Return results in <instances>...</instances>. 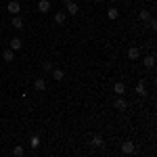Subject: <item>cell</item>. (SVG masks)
<instances>
[{
  "instance_id": "ac0fdd59",
  "label": "cell",
  "mask_w": 157,
  "mask_h": 157,
  "mask_svg": "<svg viewBox=\"0 0 157 157\" xmlns=\"http://www.w3.org/2000/svg\"><path fill=\"white\" fill-rule=\"evenodd\" d=\"M52 78H55V80H57V82H61V80H63V78H65V73H63V69H55V67H52Z\"/></svg>"
},
{
  "instance_id": "603a6c76",
  "label": "cell",
  "mask_w": 157,
  "mask_h": 157,
  "mask_svg": "<svg viewBox=\"0 0 157 157\" xmlns=\"http://www.w3.org/2000/svg\"><path fill=\"white\" fill-rule=\"evenodd\" d=\"M94 2H97V4H101V2H103V0H94Z\"/></svg>"
},
{
  "instance_id": "6da1fadb",
  "label": "cell",
  "mask_w": 157,
  "mask_h": 157,
  "mask_svg": "<svg viewBox=\"0 0 157 157\" xmlns=\"http://www.w3.org/2000/svg\"><path fill=\"white\" fill-rule=\"evenodd\" d=\"M78 11H80L78 2H73V0H65V13H67V15H78Z\"/></svg>"
},
{
  "instance_id": "e0dca14e",
  "label": "cell",
  "mask_w": 157,
  "mask_h": 157,
  "mask_svg": "<svg viewBox=\"0 0 157 157\" xmlns=\"http://www.w3.org/2000/svg\"><path fill=\"white\" fill-rule=\"evenodd\" d=\"M29 147H32V149H38V147H40V136H38V134H32V136H29Z\"/></svg>"
},
{
  "instance_id": "5b68a950",
  "label": "cell",
  "mask_w": 157,
  "mask_h": 157,
  "mask_svg": "<svg viewBox=\"0 0 157 157\" xmlns=\"http://www.w3.org/2000/svg\"><path fill=\"white\" fill-rule=\"evenodd\" d=\"M11 25L15 27V29H23V25H25L23 17H21V15H13V19H11Z\"/></svg>"
},
{
  "instance_id": "3957f363",
  "label": "cell",
  "mask_w": 157,
  "mask_h": 157,
  "mask_svg": "<svg viewBox=\"0 0 157 157\" xmlns=\"http://www.w3.org/2000/svg\"><path fill=\"white\" fill-rule=\"evenodd\" d=\"M117 17H120V9H117L115 4H111L107 9V19L109 21H117Z\"/></svg>"
},
{
  "instance_id": "4fadbf2b",
  "label": "cell",
  "mask_w": 157,
  "mask_h": 157,
  "mask_svg": "<svg viewBox=\"0 0 157 157\" xmlns=\"http://www.w3.org/2000/svg\"><path fill=\"white\" fill-rule=\"evenodd\" d=\"M50 6H52L50 0H40V2H38V11H40V13H48Z\"/></svg>"
},
{
  "instance_id": "2e32d148",
  "label": "cell",
  "mask_w": 157,
  "mask_h": 157,
  "mask_svg": "<svg viewBox=\"0 0 157 157\" xmlns=\"http://www.w3.org/2000/svg\"><path fill=\"white\" fill-rule=\"evenodd\" d=\"M134 90H136V94H138V97H147V88H145V82H138Z\"/></svg>"
},
{
  "instance_id": "30bf717a",
  "label": "cell",
  "mask_w": 157,
  "mask_h": 157,
  "mask_svg": "<svg viewBox=\"0 0 157 157\" xmlns=\"http://www.w3.org/2000/svg\"><path fill=\"white\" fill-rule=\"evenodd\" d=\"M126 55H128V59H130V61H136V59H140V50L136 48V46H130Z\"/></svg>"
},
{
  "instance_id": "9a60e30c",
  "label": "cell",
  "mask_w": 157,
  "mask_h": 157,
  "mask_svg": "<svg viewBox=\"0 0 157 157\" xmlns=\"http://www.w3.org/2000/svg\"><path fill=\"white\" fill-rule=\"evenodd\" d=\"M21 46H23L21 38H11V50H21Z\"/></svg>"
},
{
  "instance_id": "ba28073f",
  "label": "cell",
  "mask_w": 157,
  "mask_h": 157,
  "mask_svg": "<svg viewBox=\"0 0 157 157\" xmlns=\"http://www.w3.org/2000/svg\"><path fill=\"white\" fill-rule=\"evenodd\" d=\"M34 88H36L38 92H44V90H46V80H44V78H36V80H34Z\"/></svg>"
},
{
  "instance_id": "ffe728a7",
  "label": "cell",
  "mask_w": 157,
  "mask_h": 157,
  "mask_svg": "<svg viewBox=\"0 0 157 157\" xmlns=\"http://www.w3.org/2000/svg\"><path fill=\"white\" fill-rule=\"evenodd\" d=\"M138 17H140V21H145V23H147V21L151 19V13L147 11V9H143V11L138 13Z\"/></svg>"
},
{
  "instance_id": "5bb4252c",
  "label": "cell",
  "mask_w": 157,
  "mask_h": 157,
  "mask_svg": "<svg viewBox=\"0 0 157 157\" xmlns=\"http://www.w3.org/2000/svg\"><path fill=\"white\" fill-rule=\"evenodd\" d=\"M13 59H15V50H11V48L2 50V61H6V63H13Z\"/></svg>"
},
{
  "instance_id": "d6986e66",
  "label": "cell",
  "mask_w": 157,
  "mask_h": 157,
  "mask_svg": "<svg viewBox=\"0 0 157 157\" xmlns=\"http://www.w3.org/2000/svg\"><path fill=\"white\" fill-rule=\"evenodd\" d=\"M13 155H15V157H23L25 155V149L21 145H17L15 149H13Z\"/></svg>"
},
{
  "instance_id": "44dd1931",
  "label": "cell",
  "mask_w": 157,
  "mask_h": 157,
  "mask_svg": "<svg viewBox=\"0 0 157 157\" xmlns=\"http://www.w3.org/2000/svg\"><path fill=\"white\" fill-rule=\"evenodd\" d=\"M42 69H44L46 73H50L52 71V63H50V61H44V63H42Z\"/></svg>"
},
{
  "instance_id": "9c48e42d",
  "label": "cell",
  "mask_w": 157,
  "mask_h": 157,
  "mask_svg": "<svg viewBox=\"0 0 157 157\" xmlns=\"http://www.w3.org/2000/svg\"><path fill=\"white\" fill-rule=\"evenodd\" d=\"M65 21H67V13H65V11L55 13V23H57V25H65Z\"/></svg>"
},
{
  "instance_id": "277c9868",
  "label": "cell",
  "mask_w": 157,
  "mask_h": 157,
  "mask_svg": "<svg viewBox=\"0 0 157 157\" xmlns=\"http://www.w3.org/2000/svg\"><path fill=\"white\" fill-rule=\"evenodd\" d=\"M134 151H136V147H134L132 140H124V143H121V153H126V155H132Z\"/></svg>"
},
{
  "instance_id": "7c38bea8",
  "label": "cell",
  "mask_w": 157,
  "mask_h": 157,
  "mask_svg": "<svg viewBox=\"0 0 157 157\" xmlns=\"http://www.w3.org/2000/svg\"><path fill=\"white\" fill-rule=\"evenodd\" d=\"M111 90H113V92H115V94H117V97H121V94H124V92H126V84H124V82H115V84H113V88H111Z\"/></svg>"
},
{
  "instance_id": "52a82bcc",
  "label": "cell",
  "mask_w": 157,
  "mask_h": 157,
  "mask_svg": "<svg viewBox=\"0 0 157 157\" xmlns=\"http://www.w3.org/2000/svg\"><path fill=\"white\" fill-rule=\"evenodd\" d=\"M143 65H145L147 69H153V67H155V55H147V57H143Z\"/></svg>"
},
{
  "instance_id": "8fae6325",
  "label": "cell",
  "mask_w": 157,
  "mask_h": 157,
  "mask_svg": "<svg viewBox=\"0 0 157 157\" xmlns=\"http://www.w3.org/2000/svg\"><path fill=\"white\" fill-rule=\"evenodd\" d=\"M90 145L94 147V149H101V147L105 145V140H103V136H101V134H94V136H92V140H90Z\"/></svg>"
},
{
  "instance_id": "8992f818",
  "label": "cell",
  "mask_w": 157,
  "mask_h": 157,
  "mask_svg": "<svg viewBox=\"0 0 157 157\" xmlns=\"http://www.w3.org/2000/svg\"><path fill=\"white\" fill-rule=\"evenodd\" d=\"M113 107L117 109V111H126V109H128V101L121 98V97H117L115 101H113Z\"/></svg>"
},
{
  "instance_id": "7a4b0ae2",
  "label": "cell",
  "mask_w": 157,
  "mask_h": 157,
  "mask_svg": "<svg viewBox=\"0 0 157 157\" xmlns=\"http://www.w3.org/2000/svg\"><path fill=\"white\" fill-rule=\"evenodd\" d=\"M6 11H9V15H19V13H21V4H19L17 0H11V2L6 4Z\"/></svg>"
},
{
  "instance_id": "7402d4cb",
  "label": "cell",
  "mask_w": 157,
  "mask_h": 157,
  "mask_svg": "<svg viewBox=\"0 0 157 157\" xmlns=\"http://www.w3.org/2000/svg\"><path fill=\"white\" fill-rule=\"evenodd\" d=\"M115 2H117V0H109V4H115Z\"/></svg>"
}]
</instances>
